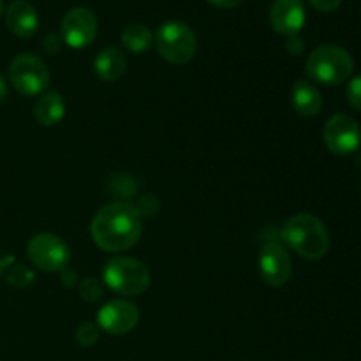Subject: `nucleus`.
<instances>
[{
  "label": "nucleus",
  "instance_id": "obj_18",
  "mask_svg": "<svg viewBox=\"0 0 361 361\" xmlns=\"http://www.w3.org/2000/svg\"><path fill=\"white\" fill-rule=\"evenodd\" d=\"M78 344L85 345V348H88V345L95 344V342L99 341V330L97 326H95L94 323H85L81 324L80 328H78Z\"/></svg>",
  "mask_w": 361,
  "mask_h": 361
},
{
  "label": "nucleus",
  "instance_id": "obj_12",
  "mask_svg": "<svg viewBox=\"0 0 361 361\" xmlns=\"http://www.w3.org/2000/svg\"><path fill=\"white\" fill-rule=\"evenodd\" d=\"M307 21L305 6L302 0H275L270 9V23L277 34L298 35Z\"/></svg>",
  "mask_w": 361,
  "mask_h": 361
},
{
  "label": "nucleus",
  "instance_id": "obj_1",
  "mask_svg": "<svg viewBox=\"0 0 361 361\" xmlns=\"http://www.w3.org/2000/svg\"><path fill=\"white\" fill-rule=\"evenodd\" d=\"M92 238L106 252H123L140 240L143 224L141 214L130 203H111L102 207L92 221Z\"/></svg>",
  "mask_w": 361,
  "mask_h": 361
},
{
  "label": "nucleus",
  "instance_id": "obj_14",
  "mask_svg": "<svg viewBox=\"0 0 361 361\" xmlns=\"http://www.w3.org/2000/svg\"><path fill=\"white\" fill-rule=\"evenodd\" d=\"M127 60L123 55L122 49L115 48V46H109L104 48L102 51H99V55L94 60V71L97 74V78L106 83H111V81L118 80L123 73H126Z\"/></svg>",
  "mask_w": 361,
  "mask_h": 361
},
{
  "label": "nucleus",
  "instance_id": "obj_25",
  "mask_svg": "<svg viewBox=\"0 0 361 361\" xmlns=\"http://www.w3.org/2000/svg\"><path fill=\"white\" fill-rule=\"evenodd\" d=\"M4 14V0H0V18H2Z\"/></svg>",
  "mask_w": 361,
  "mask_h": 361
},
{
  "label": "nucleus",
  "instance_id": "obj_9",
  "mask_svg": "<svg viewBox=\"0 0 361 361\" xmlns=\"http://www.w3.org/2000/svg\"><path fill=\"white\" fill-rule=\"evenodd\" d=\"M97 18L90 9L74 7L62 18L60 34H62V41L67 46L74 49H81L94 42L95 35H97Z\"/></svg>",
  "mask_w": 361,
  "mask_h": 361
},
{
  "label": "nucleus",
  "instance_id": "obj_6",
  "mask_svg": "<svg viewBox=\"0 0 361 361\" xmlns=\"http://www.w3.org/2000/svg\"><path fill=\"white\" fill-rule=\"evenodd\" d=\"M9 80L21 95H41L49 85V69L37 55H18L9 66Z\"/></svg>",
  "mask_w": 361,
  "mask_h": 361
},
{
  "label": "nucleus",
  "instance_id": "obj_11",
  "mask_svg": "<svg viewBox=\"0 0 361 361\" xmlns=\"http://www.w3.org/2000/svg\"><path fill=\"white\" fill-rule=\"evenodd\" d=\"M140 323V310L127 300H111L97 314V324L111 335H126Z\"/></svg>",
  "mask_w": 361,
  "mask_h": 361
},
{
  "label": "nucleus",
  "instance_id": "obj_17",
  "mask_svg": "<svg viewBox=\"0 0 361 361\" xmlns=\"http://www.w3.org/2000/svg\"><path fill=\"white\" fill-rule=\"evenodd\" d=\"M122 44L126 46L127 51L140 55V53L148 51L152 48V44H154V34L145 25H129L122 32Z\"/></svg>",
  "mask_w": 361,
  "mask_h": 361
},
{
  "label": "nucleus",
  "instance_id": "obj_21",
  "mask_svg": "<svg viewBox=\"0 0 361 361\" xmlns=\"http://www.w3.org/2000/svg\"><path fill=\"white\" fill-rule=\"evenodd\" d=\"M309 2L314 9L321 11V13H334L341 7L342 0H309Z\"/></svg>",
  "mask_w": 361,
  "mask_h": 361
},
{
  "label": "nucleus",
  "instance_id": "obj_19",
  "mask_svg": "<svg viewBox=\"0 0 361 361\" xmlns=\"http://www.w3.org/2000/svg\"><path fill=\"white\" fill-rule=\"evenodd\" d=\"M348 102L351 108L361 109V74L353 78L348 87Z\"/></svg>",
  "mask_w": 361,
  "mask_h": 361
},
{
  "label": "nucleus",
  "instance_id": "obj_20",
  "mask_svg": "<svg viewBox=\"0 0 361 361\" xmlns=\"http://www.w3.org/2000/svg\"><path fill=\"white\" fill-rule=\"evenodd\" d=\"M102 295V289H101V284H99L97 281H94V279H87V281L83 282V286H81V296H83L87 302H94V300H99Z\"/></svg>",
  "mask_w": 361,
  "mask_h": 361
},
{
  "label": "nucleus",
  "instance_id": "obj_16",
  "mask_svg": "<svg viewBox=\"0 0 361 361\" xmlns=\"http://www.w3.org/2000/svg\"><path fill=\"white\" fill-rule=\"evenodd\" d=\"M293 108L300 116H316L323 108V95L321 92L314 87L309 81H296L295 88H293Z\"/></svg>",
  "mask_w": 361,
  "mask_h": 361
},
{
  "label": "nucleus",
  "instance_id": "obj_15",
  "mask_svg": "<svg viewBox=\"0 0 361 361\" xmlns=\"http://www.w3.org/2000/svg\"><path fill=\"white\" fill-rule=\"evenodd\" d=\"M34 116L41 126L55 127L66 116V102L60 92H46L39 95L34 106Z\"/></svg>",
  "mask_w": 361,
  "mask_h": 361
},
{
  "label": "nucleus",
  "instance_id": "obj_22",
  "mask_svg": "<svg viewBox=\"0 0 361 361\" xmlns=\"http://www.w3.org/2000/svg\"><path fill=\"white\" fill-rule=\"evenodd\" d=\"M288 49L293 53V55H298V53L303 49L302 39H300L298 35H293V37H289V41H288Z\"/></svg>",
  "mask_w": 361,
  "mask_h": 361
},
{
  "label": "nucleus",
  "instance_id": "obj_3",
  "mask_svg": "<svg viewBox=\"0 0 361 361\" xmlns=\"http://www.w3.org/2000/svg\"><path fill=\"white\" fill-rule=\"evenodd\" d=\"M355 69L353 56L344 48L324 44L314 49L307 60V74L310 80L323 85H341L349 80Z\"/></svg>",
  "mask_w": 361,
  "mask_h": 361
},
{
  "label": "nucleus",
  "instance_id": "obj_8",
  "mask_svg": "<svg viewBox=\"0 0 361 361\" xmlns=\"http://www.w3.org/2000/svg\"><path fill=\"white\" fill-rule=\"evenodd\" d=\"M324 143L328 150L335 155H349L358 150L361 141L360 123L353 116L334 115L326 123L323 130Z\"/></svg>",
  "mask_w": 361,
  "mask_h": 361
},
{
  "label": "nucleus",
  "instance_id": "obj_13",
  "mask_svg": "<svg viewBox=\"0 0 361 361\" xmlns=\"http://www.w3.org/2000/svg\"><path fill=\"white\" fill-rule=\"evenodd\" d=\"M7 28L20 39H30L39 28V14L32 4L16 0L6 11Z\"/></svg>",
  "mask_w": 361,
  "mask_h": 361
},
{
  "label": "nucleus",
  "instance_id": "obj_5",
  "mask_svg": "<svg viewBox=\"0 0 361 361\" xmlns=\"http://www.w3.org/2000/svg\"><path fill=\"white\" fill-rule=\"evenodd\" d=\"M155 46L164 60L182 66L196 55V34L182 21H166L157 28L154 37Z\"/></svg>",
  "mask_w": 361,
  "mask_h": 361
},
{
  "label": "nucleus",
  "instance_id": "obj_4",
  "mask_svg": "<svg viewBox=\"0 0 361 361\" xmlns=\"http://www.w3.org/2000/svg\"><path fill=\"white\" fill-rule=\"evenodd\" d=\"M152 275L147 264L134 257L118 256L106 263L104 282L111 291L123 296H140L150 288Z\"/></svg>",
  "mask_w": 361,
  "mask_h": 361
},
{
  "label": "nucleus",
  "instance_id": "obj_24",
  "mask_svg": "<svg viewBox=\"0 0 361 361\" xmlns=\"http://www.w3.org/2000/svg\"><path fill=\"white\" fill-rule=\"evenodd\" d=\"M6 97H7V83H6V80L0 76V104L6 101Z\"/></svg>",
  "mask_w": 361,
  "mask_h": 361
},
{
  "label": "nucleus",
  "instance_id": "obj_7",
  "mask_svg": "<svg viewBox=\"0 0 361 361\" xmlns=\"http://www.w3.org/2000/svg\"><path fill=\"white\" fill-rule=\"evenodd\" d=\"M27 254L34 267L42 271H49V274L62 271L71 259L67 243L51 233H39L34 238H30L27 245Z\"/></svg>",
  "mask_w": 361,
  "mask_h": 361
},
{
  "label": "nucleus",
  "instance_id": "obj_2",
  "mask_svg": "<svg viewBox=\"0 0 361 361\" xmlns=\"http://www.w3.org/2000/svg\"><path fill=\"white\" fill-rule=\"evenodd\" d=\"M282 240L305 259H321L330 249V233L323 221L314 215L300 214L282 226Z\"/></svg>",
  "mask_w": 361,
  "mask_h": 361
},
{
  "label": "nucleus",
  "instance_id": "obj_23",
  "mask_svg": "<svg viewBox=\"0 0 361 361\" xmlns=\"http://www.w3.org/2000/svg\"><path fill=\"white\" fill-rule=\"evenodd\" d=\"M212 6L219 7V9H233V7L238 6L242 0H208Z\"/></svg>",
  "mask_w": 361,
  "mask_h": 361
},
{
  "label": "nucleus",
  "instance_id": "obj_10",
  "mask_svg": "<svg viewBox=\"0 0 361 361\" xmlns=\"http://www.w3.org/2000/svg\"><path fill=\"white\" fill-rule=\"evenodd\" d=\"M259 274L267 284L279 288L291 279L293 264L288 250L277 242H268L259 254Z\"/></svg>",
  "mask_w": 361,
  "mask_h": 361
}]
</instances>
